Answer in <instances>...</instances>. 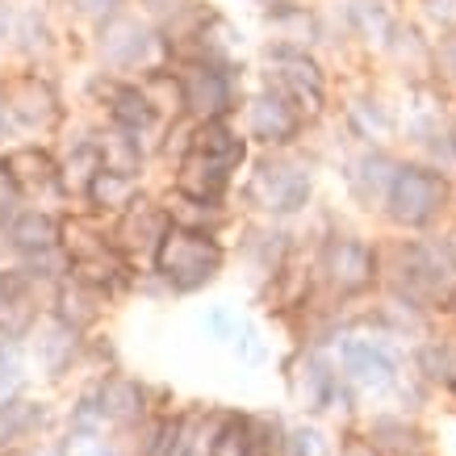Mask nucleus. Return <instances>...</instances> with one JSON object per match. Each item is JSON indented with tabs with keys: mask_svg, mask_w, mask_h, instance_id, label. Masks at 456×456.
I'll list each match as a JSON object with an SVG mask.
<instances>
[{
	"mask_svg": "<svg viewBox=\"0 0 456 456\" xmlns=\"http://www.w3.org/2000/svg\"><path fill=\"white\" fill-rule=\"evenodd\" d=\"M389 293L423 314L452 310L456 302V248L436 239H402L389 256Z\"/></svg>",
	"mask_w": 456,
	"mask_h": 456,
	"instance_id": "nucleus-1",
	"label": "nucleus"
},
{
	"mask_svg": "<svg viewBox=\"0 0 456 456\" xmlns=\"http://www.w3.org/2000/svg\"><path fill=\"white\" fill-rule=\"evenodd\" d=\"M452 206V176L436 164H398V176L389 184L386 214L398 231H431Z\"/></svg>",
	"mask_w": 456,
	"mask_h": 456,
	"instance_id": "nucleus-2",
	"label": "nucleus"
},
{
	"mask_svg": "<svg viewBox=\"0 0 456 456\" xmlns=\"http://www.w3.org/2000/svg\"><path fill=\"white\" fill-rule=\"evenodd\" d=\"M398 335L389 331H344L339 344H335V360H339V373L347 377V386L356 394H394L402 386V352L394 344Z\"/></svg>",
	"mask_w": 456,
	"mask_h": 456,
	"instance_id": "nucleus-3",
	"label": "nucleus"
},
{
	"mask_svg": "<svg viewBox=\"0 0 456 456\" xmlns=\"http://www.w3.org/2000/svg\"><path fill=\"white\" fill-rule=\"evenodd\" d=\"M218 268H222V243L214 239V231H197V226L172 222V231L164 235L159 256H155V273L176 293H193L218 277Z\"/></svg>",
	"mask_w": 456,
	"mask_h": 456,
	"instance_id": "nucleus-4",
	"label": "nucleus"
},
{
	"mask_svg": "<svg viewBox=\"0 0 456 456\" xmlns=\"http://www.w3.org/2000/svg\"><path fill=\"white\" fill-rule=\"evenodd\" d=\"M318 273L335 297H360L381 281V248L360 235H331L318 251Z\"/></svg>",
	"mask_w": 456,
	"mask_h": 456,
	"instance_id": "nucleus-5",
	"label": "nucleus"
},
{
	"mask_svg": "<svg viewBox=\"0 0 456 456\" xmlns=\"http://www.w3.org/2000/svg\"><path fill=\"white\" fill-rule=\"evenodd\" d=\"M310 193H314V172L297 159H264L248 184L251 206H260L273 218H289V214L305 209Z\"/></svg>",
	"mask_w": 456,
	"mask_h": 456,
	"instance_id": "nucleus-6",
	"label": "nucleus"
},
{
	"mask_svg": "<svg viewBox=\"0 0 456 456\" xmlns=\"http://www.w3.org/2000/svg\"><path fill=\"white\" fill-rule=\"evenodd\" d=\"M264 84H268V93L289 101L305 122L327 110V71L310 55H273L268 71H264Z\"/></svg>",
	"mask_w": 456,
	"mask_h": 456,
	"instance_id": "nucleus-7",
	"label": "nucleus"
},
{
	"mask_svg": "<svg viewBox=\"0 0 456 456\" xmlns=\"http://www.w3.org/2000/svg\"><path fill=\"white\" fill-rule=\"evenodd\" d=\"M289 389L293 402L310 411V415H327L335 411V398L344 389V373H339V360H331L322 347H305L302 356L289 364Z\"/></svg>",
	"mask_w": 456,
	"mask_h": 456,
	"instance_id": "nucleus-8",
	"label": "nucleus"
},
{
	"mask_svg": "<svg viewBox=\"0 0 456 456\" xmlns=\"http://www.w3.org/2000/svg\"><path fill=\"white\" fill-rule=\"evenodd\" d=\"M180 80V110H189L197 122H214L235 110V84L222 63H189Z\"/></svg>",
	"mask_w": 456,
	"mask_h": 456,
	"instance_id": "nucleus-9",
	"label": "nucleus"
},
{
	"mask_svg": "<svg viewBox=\"0 0 456 456\" xmlns=\"http://www.w3.org/2000/svg\"><path fill=\"white\" fill-rule=\"evenodd\" d=\"M398 164L386 147H364L360 155L347 159V193L356 197L360 209H386V197H389V184L398 176Z\"/></svg>",
	"mask_w": 456,
	"mask_h": 456,
	"instance_id": "nucleus-10",
	"label": "nucleus"
},
{
	"mask_svg": "<svg viewBox=\"0 0 456 456\" xmlns=\"http://www.w3.org/2000/svg\"><path fill=\"white\" fill-rule=\"evenodd\" d=\"M172 231V214L155 201H134V206L122 214V226H118V248L130 256V260H151L159 256V243Z\"/></svg>",
	"mask_w": 456,
	"mask_h": 456,
	"instance_id": "nucleus-11",
	"label": "nucleus"
},
{
	"mask_svg": "<svg viewBox=\"0 0 456 456\" xmlns=\"http://www.w3.org/2000/svg\"><path fill=\"white\" fill-rule=\"evenodd\" d=\"M151 46H155V34L142 26L139 17L113 13L101 26V55L110 59L113 68H139V63H147Z\"/></svg>",
	"mask_w": 456,
	"mask_h": 456,
	"instance_id": "nucleus-12",
	"label": "nucleus"
},
{
	"mask_svg": "<svg viewBox=\"0 0 456 456\" xmlns=\"http://www.w3.org/2000/svg\"><path fill=\"white\" fill-rule=\"evenodd\" d=\"M248 126H251V139H260L264 147H285L302 134L305 118L293 110L285 97L277 93H264V97L251 101V113H248Z\"/></svg>",
	"mask_w": 456,
	"mask_h": 456,
	"instance_id": "nucleus-13",
	"label": "nucleus"
},
{
	"mask_svg": "<svg viewBox=\"0 0 456 456\" xmlns=\"http://www.w3.org/2000/svg\"><path fill=\"white\" fill-rule=\"evenodd\" d=\"M226 184H231V167L218 164V159H206L197 151L184 155V164L176 172L180 197H193V201H222Z\"/></svg>",
	"mask_w": 456,
	"mask_h": 456,
	"instance_id": "nucleus-14",
	"label": "nucleus"
},
{
	"mask_svg": "<svg viewBox=\"0 0 456 456\" xmlns=\"http://www.w3.org/2000/svg\"><path fill=\"white\" fill-rule=\"evenodd\" d=\"M268 34H277V51L273 55H305L318 42V17L305 4H285V9H273Z\"/></svg>",
	"mask_w": 456,
	"mask_h": 456,
	"instance_id": "nucleus-15",
	"label": "nucleus"
},
{
	"mask_svg": "<svg viewBox=\"0 0 456 456\" xmlns=\"http://www.w3.org/2000/svg\"><path fill=\"white\" fill-rule=\"evenodd\" d=\"M364 431L381 448V456H431L428 436L419 431L415 419H406V415H377Z\"/></svg>",
	"mask_w": 456,
	"mask_h": 456,
	"instance_id": "nucleus-16",
	"label": "nucleus"
},
{
	"mask_svg": "<svg viewBox=\"0 0 456 456\" xmlns=\"http://www.w3.org/2000/svg\"><path fill=\"white\" fill-rule=\"evenodd\" d=\"M9 105H13V118L17 126H46L59 118V97L51 93V84L38 80V76H26V80L17 84L13 93H9Z\"/></svg>",
	"mask_w": 456,
	"mask_h": 456,
	"instance_id": "nucleus-17",
	"label": "nucleus"
},
{
	"mask_svg": "<svg viewBox=\"0 0 456 456\" xmlns=\"http://www.w3.org/2000/svg\"><path fill=\"white\" fill-rule=\"evenodd\" d=\"M347 130H352L364 147H381V142L394 134V113H389V105L381 97L364 93V97H356L347 105Z\"/></svg>",
	"mask_w": 456,
	"mask_h": 456,
	"instance_id": "nucleus-18",
	"label": "nucleus"
},
{
	"mask_svg": "<svg viewBox=\"0 0 456 456\" xmlns=\"http://www.w3.org/2000/svg\"><path fill=\"white\" fill-rule=\"evenodd\" d=\"M9 243L26 256H42V251L59 248V222L42 209H21L13 222H9Z\"/></svg>",
	"mask_w": 456,
	"mask_h": 456,
	"instance_id": "nucleus-19",
	"label": "nucleus"
},
{
	"mask_svg": "<svg viewBox=\"0 0 456 456\" xmlns=\"http://www.w3.org/2000/svg\"><path fill=\"white\" fill-rule=\"evenodd\" d=\"M88 201L101 214H126V209L139 201V176L130 172H113V167H101L93 189H88Z\"/></svg>",
	"mask_w": 456,
	"mask_h": 456,
	"instance_id": "nucleus-20",
	"label": "nucleus"
},
{
	"mask_svg": "<svg viewBox=\"0 0 456 456\" xmlns=\"http://www.w3.org/2000/svg\"><path fill=\"white\" fill-rule=\"evenodd\" d=\"M110 113H113V126L142 134L155 122V101L139 84H122V88H110Z\"/></svg>",
	"mask_w": 456,
	"mask_h": 456,
	"instance_id": "nucleus-21",
	"label": "nucleus"
},
{
	"mask_svg": "<svg viewBox=\"0 0 456 456\" xmlns=\"http://www.w3.org/2000/svg\"><path fill=\"white\" fill-rule=\"evenodd\" d=\"M193 151L206 155V159H218V164H226V167H235V164H243L248 142L239 139V134L226 122H222V118H214V122H197Z\"/></svg>",
	"mask_w": 456,
	"mask_h": 456,
	"instance_id": "nucleus-22",
	"label": "nucleus"
},
{
	"mask_svg": "<svg viewBox=\"0 0 456 456\" xmlns=\"http://www.w3.org/2000/svg\"><path fill=\"white\" fill-rule=\"evenodd\" d=\"M9 172L17 176V184H21V193H46V189H59L63 180H59V167L55 159L46 151H34V147H26V151H13L9 159Z\"/></svg>",
	"mask_w": 456,
	"mask_h": 456,
	"instance_id": "nucleus-23",
	"label": "nucleus"
},
{
	"mask_svg": "<svg viewBox=\"0 0 456 456\" xmlns=\"http://www.w3.org/2000/svg\"><path fill=\"white\" fill-rule=\"evenodd\" d=\"M347 21L364 42H377V46H389V38L398 34V17L386 0H352L347 4Z\"/></svg>",
	"mask_w": 456,
	"mask_h": 456,
	"instance_id": "nucleus-24",
	"label": "nucleus"
},
{
	"mask_svg": "<svg viewBox=\"0 0 456 456\" xmlns=\"http://www.w3.org/2000/svg\"><path fill=\"white\" fill-rule=\"evenodd\" d=\"M42 423H46L42 402L0 398V448H13V444L29 440V436H34Z\"/></svg>",
	"mask_w": 456,
	"mask_h": 456,
	"instance_id": "nucleus-25",
	"label": "nucleus"
},
{
	"mask_svg": "<svg viewBox=\"0 0 456 456\" xmlns=\"http://www.w3.org/2000/svg\"><path fill=\"white\" fill-rule=\"evenodd\" d=\"M97 398H101V406H105V419H113V423H142L147 402H142L139 381H130V377H110V381L97 389Z\"/></svg>",
	"mask_w": 456,
	"mask_h": 456,
	"instance_id": "nucleus-26",
	"label": "nucleus"
},
{
	"mask_svg": "<svg viewBox=\"0 0 456 456\" xmlns=\"http://www.w3.org/2000/svg\"><path fill=\"white\" fill-rule=\"evenodd\" d=\"M76 344H80V331H71L68 322H51L46 331L38 335V360L46 364V373L59 377L63 369L71 364V356H76Z\"/></svg>",
	"mask_w": 456,
	"mask_h": 456,
	"instance_id": "nucleus-27",
	"label": "nucleus"
},
{
	"mask_svg": "<svg viewBox=\"0 0 456 456\" xmlns=\"http://www.w3.org/2000/svg\"><path fill=\"white\" fill-rule=\"evenodd\" d=\"M97 297L101 293L93 285L71 277L63 289H59V322H68L71 331H84L93 318H97Z\"/></svg>",
	"mask_w": 456,
	"mask_h": 456,
	"instance_id": "nucleus-28",
	"label": "nucleus"
},
{
	"mask_svg": "<svg viewBox=\"0 0 456 456\" xmlns=\"http://www.w3.org/2000/svg\"><path fill=\"white\" fill-rule=\"evenodd\" d=\"M101 167H105V159H101V142H80V147L68 155V164L59 167V180H63V189L88 197V189H93V180H97Z\"/></svg>",
	"mask_w": 456,
	"mask_h": 456,
	"instance_id": "nucleus-29",
	"label": "nucleus"
},
{
	"mask_svg": "<svg viewBox=\"0 0 456 456\" xmlns=\"http://www.w3.org/2000/svg\"><path fill=\"white\" fill-rule=\"evenodd\" d=\"M101 159H105V167H113V172H130V176H139L142 167V142L134 130H113V134H105L101 139Z\"/></svg>",
	"mask_w": 456,
	"mask_h": 456,
	"instance_id": "nucleus-30",
	"label": "nucleus"
},
{
	"mask_svg": "<svg viewBox=\"0 0 456 456\" xmlns=\"http://www.w3.org/2000/svg\"><path fill=\"white\" fill-rule=\"evenodd\" d=\"M209 456H251V419L248 415H222L214 452Z\"/></svg>",
	"mask_w": 456,
	"mask_h": 456,
	"instance_id": "nucleus-31",
	"label": "nucleus"
},
{
	"mask_svg": "<svg viewBox=\"0 0 456 456\" xmlns=\"http://www.w3.org/2000/svg\"><path fill=\"white\" fill-rule=\"evenodd\" d=\"M251 456H289V431L281 419H251Z\"/></svg>",
	"mask_w": 456,
	"mask_h": 456,
	"instance_id": "nucleus-32",
	"label": "nucleus"
},
{
	"mask_svg": "<svg viewBox=\"0 0 456 456\" xmlns=\"http://www.w3.org/2000/svg\"><path fill=\"white\" fill-rule=\"evenodd\" d=\"M431 71L456 88V29H448V34L431 42Z\"/></svg>",
	"mask_w": 456,
	"mask_h": 456,
	"instance_id": "nucleus-33",
	"label": "nucleus"
},
{
	"mask_svg": "<svg viewBox=\"0 0 456 456\" xmlns=\"http://www.w3.org/2000/svg\"><path fill=\"white\" fill-rule=\"evenodd\" d=\"M289 456H335V448L318 428H305L302 423V428L289 431Z\"/></svg>",
	"mask_w": 456,
	"mask_h": 456,
	"instance_id": "nucleus-34",
	"label": "nucleus"
},
{
	"mask_svg": "<svg viewBox=\"0 0 456 456\" xmlns=\"http://www.w3.org/2000/svg\"><path fill=\"white\" fill-rule=\"evenodd\" d=\"M17 206H21V184H17V176L9 172V164H0V226L21 214Z\"/></svg>",
	"mask_w": 456,
	"mask_h": 456,
	"instance_id": "nucleus-35",
	"label": "nucleus"
},
{
	"mask_svg": "<svg viewBox=\"0 0 456 456\" xmlns=\"http://www.w3.org/2000/svg\"><path fill=\"white\" fill-rule=\"evenodd\" d=\"M235 347H239V360H248V364H260V360H264L260 331H256L251 322H239V331H235Z\"/></svg>",
	"mask_w": 456,
	"mask_h": 456,
	"instance_id": "nucleus-36",
	"label": "nucleus"
},
{
	"mask_svg": "<svg viewBox=\"0 0 456 456\" xmlns=\"http://www.w3.org/2000/svg\"><path fill=\"white\" fill-rule=\"evenodd\" d=\"M339 456H381V448L369 440V431H347L339 440Z\"/></svg>",
	"mask_w": 456,
	"mask_h": 456,
	"instance_id": "nucleus-37",
	"label": "nucleus"
},
{
	"mask_svg": "<svg viewBox=\"0 0 456 456\" xmlns=\"http://www.w3.org/2000/svg\"><path fill=\"white\" fill-rule=\"evenodd\" d=\"M76 444V456H118V448H113L110 440H101V436H93V440H71Z\"/></svg>",
	"mask_w": 456,
	"mask_h": 456,
	"instance_id": "nucleus-38",
	"label": "nucleus"
},
{
	"mask_svg": "<svg viewBox=\"0 0 456 456\" xmlns=\"http://www.w3.org/2000/svg\"><path fill=\"white\" fill-rule=\"evenodd\" d=\"M206 327H209L214 335H218V339H231V335L239 331L235 322H231V314H226V310H214V314L206 318Z\"/></svg>",
	"mask_w": 456,
	"mask_h": 456,
	"instance_id": "nucleus-39",
	"label": "nucleus"
},
{
	"mask_svg": "<svg viewBox=\"0 0 456 456\" xmlns=\"http://www.w3.org/2000/svg\"><path fill=\"white\" fill-rule=\"evenodd\" d=\"M80 13H88V17H105V13H113L118 9V0H71Z\"/></svg>",
	"mask_w": 456,
	"mask_h": 456,
	"instance_id": "nucleus-40",
	"label": "nucleus"
},
{
	"mask_svg": "<svg viewBox=\"0 0 456 456\" xmlns=\"http://www.w3.org/2000/svg\"><path fill=\"white\" fill-rule=\"evenodd\" d=\"M17 293H21V277H9V273H0V310L13 302Z\"/></svg>",
	"mask_w": 456,
	"mask_h": 456,
	"instance_id": "nucleus-41",
	"label": "nucleus"
},
{
	"mask_svg": "<svg viewBox=\"0 0 456 456\" xmlns=\"http://www.w3.org/2000/svg\"><path fill=\"white\" fill-rule=\"evenodd\" d=\"M13 105H9V97H0V142H4V134H9V130H13Z\"/></svg>",
	"mask_w": 456,
	"mask_h": 456,
	"instance_id": "nucleus-42",
	"label": "nucleus"
}]
</instances>
